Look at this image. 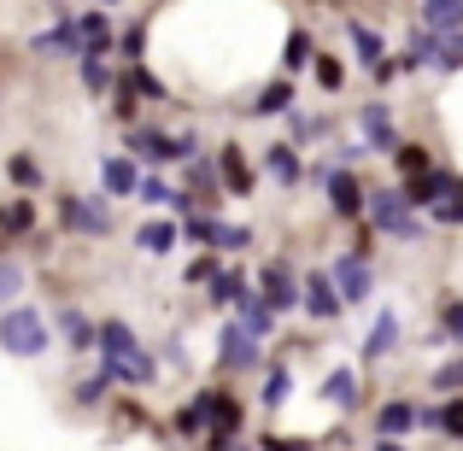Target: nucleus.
I'll return each mask as SVG.
<instances>
[{
    "label": "nucleus",
    "mask_w": 463,
    "mask_h": 451,
    "mask_svg": "<svg viewBox=\"0 0 463 451\" xmlns=\"http://www.w3.org/2000/svg\"><path fill=\"white\" fill-rule=\"evenodd\" d=\"M429 211H434V223H463V182L458 176H452V188H446Z\"/></svg>",
    "instance_id": "nucleus-31"
},
{
    "label": "nucleus",
    "mask_w": 463,
    "mask_h": 451,
    "mask_svg": "<svg viewBox=\"0 0 463 451\" xmlns=\"http://www.w3.org/2000/svg\"><path fill=\"white\" fill-rule=\"evenodd\" d=\"M212 434H217V440L241 434V405H235V399H223V393H217V405H212Z\"/></svg>",
    "instance_id": "nucleus-30"
},
{
    "label": "nucleus",
    "mask_w": 463,
    "mask_h": 451,
    "mask_svg": "<svg viewBox=\"0 0 463 451\" xmlns=\"http://www.w3.org/2000/svg\"><path fill=\"white\" fill-rule=\"evenodd\" d=\"M434 65H440V70H458V65H463V30L434 42Z\"/></svg>",
    "instance_id": "nucleus-36"
},
{
    "label": "nucleus",
    "mask_w": 463,
    "mask_h": 451,
    "mask_svg": "<svg viewBox=\"0 0 463 451\" xmlns=\"http://www.w3.org/2000/svg\"><path fill=\"white\" fill-rule=\"evenodd\" d=\"M18 287H24V270H18V264H0V305L18 294Z\"/></svg>",
    "instance_id": "nucleus-45"
},
{
    "label": "nucleus",
    "mask_w": 463,
    "mask_h": 451,
    "mask_svg": "<svg viewBox=\"0 0 463 451\" xmlns=\"http://www.w3.org/2000/svg\"><path fill=\"white\" fill-rule=\"evenodd\" d=\"M59 328H65V346H77V352L94 346V334H100V328H94L82 311H65V316H59Z\"/></svg>",
    "instance_id": "nucleus-29"
},
{
    "label": "nucleus",
    "mask_w": 463,
    "mask_h": 451,
    "mask_svg": "<svg viewBox=\"0 0 463 451\" xmlns=\"http://www.w3.org/2000/svg\"><path fill=\"white\" fill-rule=\"evenodd\" d=\"M422 23H429L434 35H458L463 30V0H429V6H422Z\"/></svg>",
    "instance_id": "nucleus-18"
},
{
    "label": "nucleus",
    "mask_w": 463,
    "mask_h": 451,
    "mask_svg": "<svg viewBox=\"0 0 463 451\" xmlns=\"http://www.w3.org/2000/svg\"><path fill=\"white\" fill-rule=\"evenodd\" d=\"M393 158H399L405 176H422V170H429V153H422V147H393Z\"/></svg>",
    "instance_id": "nucleus-41"
},
{
    "label": "nucleus",
    "mask_w": 463,
    "mask_h": 451,
    "mask_svg": "<svg viewBox=\"0 0 463 451\" xmlns=\"http://www.w3.org/2000/svg\"><path fill=\"white\" fill-rule=\"evenodd\" d=\"M217 176H223L229 193H252V170H247V158H241V147H223V153H217Z\"/></svg>",
    "instance_id": "nucleus-17"
},
{
    "label": "nucleus",
    "mask_w": 463,
    "mask_h": 451,
    "mask_svg": "<svg viewBox=\"0 0 463 451\" xmlns=\"http://www.w3.org/2000/svg\"><path fill=\"white\" fill-rule=\"evenodd\" d=\"M247 294H252V287H247V276H241V270H217L212 276V299L217 305H241Z\"/></svg>",
    "instance_id": "nucleus-25"
},
{
    "label": "nucleus",
    "mask_w": 463,
    "mask_h": 451,
    "mask_svg": "<svg viewBox=\"0 0 463 451\" xmlns=\"http://www.w3.org/2000/svg\"><path fill=\"white\" fill-rule=\"evenodd\" d=\"M129 147H136V158H147V164H165V158H176V136H165V129H136Z\"/></svg>",
    "instance_id": "nucleus-14"
},
{
    "label": "nucleus",
    "mask_w": 463,
    "mask_h": 451,
    "mask_svg": "<svg viewBox=\"0 0 463 451\" xmlns=\"http://www.w3.org/2000/svg\"><path fill=\"white\" fill-rule=\"evenodd\" d=\"M323 399H328V405H340V410H352V405H358V375H352V370H335L323 381Z\"/></svg>",
    "instance_id": "nucleus-23"
},
{
    "label": "nucleus",
    "mask_w": 463,
    "mask_h": 451,
    "mask_svg": "<svg viewBox=\"0 0 463 451\" xmlns=\"http://www.w3.org/2000/svg\"><path fill=\"white\" fill-rule=\"evenodd\" d=\"M247 240H252L247 223H241V229H235V223H212V247H217V252H241Z\"/></svg>",
    "instance_id": "nucleus-33"
},
{
    "label": "nucleus",
    "mask_w": 463,
    "mask_h": 451,
    "mask_svg": "<svg viewBox=\"0 0 463 451\" xmlns=\"http://www.w3.org/2000/svg\"><path fill=\"white\" fill-rule=\"evenodd\" d=\"M136 247H141V252H153V258H158V252H170V247H176V223H141Z\"/></svg>",
    "instance_id": "nucleus-28"
},
{
    "label": "nucleus",
    "mask_w": 463,
    "mask_h": 451,
    "mask_svg": "<svg viewBox=\"0 0 463 451\" xmlns=\"http://www.w3.org/2000/svg\"><path fill=\"white\" fill-rule=\"evenodd\" d=\"M288 106H294V82L282 77V82H270V89L252 100V112H259V117H276V112H288Z\"/></svg>",
    "instance_id": "nucleus-26"
},
{
    "label": "nucleus",
    "mask_w": 463,
    "mask_h": 451,
    "mask_svg": "<svg viewBox=\"0 0 463 451\" xmlns=\"http://www.w3.org/2000/svg\"><path fill=\"white\" fill-rule=\"evenodd\" d=\"M100 358H106V370H112V381H124V387H153V358H147V346L136 340V328L129 323H100Z\"/></svg>",
    "instance_id": "nucleus-1"
},
{
    "label": "nucleus",
    "mask_w": 463,
    "mask_h": 451,
    "mask_svg": "<svg viewBox=\"0 0 463 451\" xmlns=\"http://www.w3.org/2000/svg\"><path fill=\"white\" fill-rule=\"evenodd\" d=\"M317 82H323V89H328V94H335V89H340V82H346V70H340V65H335V59H317Z\"/></svg>",
    "instance_id": "nucleus-44"
},
{
    "label": "nucleus",
    "mask_w": 463,
    "mask_h": 451,
    "mask_svg": "<svg viewBox=\"0 0 463 451\" xmlns=\"http://www.w3.org/2000/svg\"><path fill=\"white\" fill-rule=\"evenodd\" d=\"M264 451H311L306 440H264Z\"/></svg>",
    "instance_id": "nucleus-49"
},
{
    "label": "nucleus",
    "mask_w": 463,
    "mask_h": 451,
    "mask_svg": "<svg viewBox=\"0 0 463 451\" xmlns=\"http://www.w3.org/2000/svg\"><path fill=\"white\" fill-rule=\"evenodd\" d=\"M440 340H458V346H463V299L440 305Z\"/></svg>",
    "instance_id": "nucleus-37"
},
{
    "label": "nucleus",
    "mask_w": 463,
    "mask_h": 451,
    "mask_svg": "<svg viewBox=\"0 0 463 451\" xmlns=\"http://www.w3.org/2000/svg\"><path fill=\"white\" fill-rule=\"evenodd\" d=\"M440 434H452V440H463V399H452V405L440 410V422H434Z\"/></svg>",
    "instance_id": "nucleus-42"
},
{
    "label": "nucleus",
    "mask_w": 463,
    "mask_h": 451,
    "mask_svg": "<svg viewBox=\"0 0 463 451\" xmlns=\"http://www.w3.org/2000/svg\"><path fill=\"white\" fill-rule=\"evenodd\" d=\"M100 182H106V193H136V164H129V158H106L100 164Z\"/></svg>",
    "instance_id": "nucleus-24"
},
{
    "label": "nucleus",
    "mask_w": 463,
    "mask_h": 451,
    "mask_svg": "<svg viewBox=\"0 0 463 451\" xmlns=\"http://www.w3.org/2000/svg\"><path fill=\"white\" fill-rule=\"evenodd\" d=\"M311 59H317L311 35H306V30H294V35H288V53H282V65H288V70H299V65H311Z\"/></svg>",
    "instance_id": "nucleus-35"
},
{
    "label": "nucleus",
    "mask_w": 463,
    "mask_h": 451,
    "mask_svg": "<svg viewBox=\"0 0 463 451\" xmlns=\"http://www.w3.org/2000/svg\"><path fill=\"white\" fill-rule=\"evenodd\" d=\"M212 276H217L212 258H194V264H188V282H212Z\"/></svg>",
    "instance_id": "nucleus-48"
},
{
    "label": "nucleus",
    "mask_w": 463,
    "mask_h": 451,
    "mask_svg": "<svg viewBox=\"0 0 463 451\" xmlns=\"http://www.w3.org/2000/svg\"><path fill=\"white\" fill-rule=\"evenodd\" d=\"M434 387H440V393H452V387H463V358H458V363H446V370L434 375Z\"/></svg>",
    "instance_id": "nucleus-47"
},
{
    "label": "nucleus",
    "mask_w": 463,
    "mask_h": 451,
    "mask_svg": "<svg viewBox=\"0 0 463 451\" xmlns=\"http://www.w3.org/2000/svg\"><path fill=\"white\" fill-rule=\"evenodd\" d=\"M217 451H247V446H241V440H235V434H229V440H217Z\"/></svg>",
    "instance_id": "nucleus-50"
},
{
    "label": "nucleus",
    "mask_w": 463,
    "mask_h": 451,
    "mask_svg": "<svg viewBox=\"0 0 463 451\" xmlns=\"http://www.w3.org/2000/svg\"><path fill=\"white\" fill-rule=\"evenodd\" d=\"M364 200H370V193L358 188V176H352V170H328V205H335L340 217H358Z\"/></svg>",
    "instance_id": "nucleus-8"
},
{
    "label": "nucleus",
    "mask_w": 463,
    "mask_h": 451,
    "mask_svg": "<svg viewBox=\"0 0 463 451\" xmlns=\"http://www.w3.org/2000/svg\"><path fill=\"white\" fill-rule=\"evenodd\" d=\"M264 164H270V176L282 182V188H294V182H299V153L288 147V141H282V147H270V158H264Z\"/></svg>",
    "instance_id": "nucleus-27"
},
{
    "label": "nucleus",
    "mask_w": 463,
    "mask_h": 451,
    "mask_svg": "<svg viewBox=\"0 0 463 451\" xmlns=\"http://www.w3.org/2000/svg\"><path fill=\"white\" fill-rule=\"evenodd\" d=\"M299 287H306L299 305H306L311 316H323V323H328V316H340V294H335V282H328V276H306Z\"/></svg>",
    "instance_id": "nucleus-11"
},
{
    "label": "nucleus",
    "mask_w": 463,
    "mask_h": 451,
    "mask_svg": "<svg viewBox=\"0 0 463 451\" xmlns=\"http://www.w3.org/2000/svg\"><path fill=\"white\" fill-rule=\"evenodd\" d=\"M288 387H294V381H288V370H270V381H264V405H282V399H288Z\"/></svg>",
    "instance_id": "nucleus-43"
},
{
    "label": "nucleus",
    "mask_w": 463,
    "mask_h": 451,
    "mask_svg": "<svg viewBox=\"0 0 463 451\" xmlns=\"http://www.w3.org/2000/svg\"><path fill=\"white\" fill-rule=\"evenodd\" d=\"M358 129H364V147H375V153H393V147H399V141H393V117H387V106H364Z\"/></svg>",
    "instance_id": "nucleus-12"
},
{
    "label": "nucleus",
    "mask_w": 463,
    "mask_h": 451,
    "mask_svg": "<svg viewBox=\"0 0 463 451\" xmlns=\"http://www.w3.org/2000/svg\"><path fill=\"white\" fill-rule=\"evenodd\" d=\"M375 451H405V446H399V440H382V446H375Z\"/></svg>",
    "instance_id": "nucleus-51"
},
{
    "label": "nucleus",
    "mask_w": 463,
    "mask_h": 451,
    "mask_svg": "<svg viewBox=\"0 0 463 451\" xmlns=\"http://www.w3.org/2000/svg\"><path fill=\"white\" fill-rule=\"evenodd\" d=\"M30 223H35L30 200H12V205H0V229H6V235H24Z\"/></svg>",
    "instance_id": "nucleus-34"
},
{
    "label": "nucleus",
    "mask_w": 463,
    "mask_h": 451,
    "mask_svg": "<svg viewBox=\"0 0 463 451\" xmlns=\"http://www.w3.org/2000/svg\"><path fill=\"white\" fill-rule=\"evenodd\" d=\"M141 47H147V23H129V30L118 35V53H124L129 65H136V59H141Z\"/></svg>",
    "instance_id": "nucleus-39"
},
{
    "label": "nucleus",
    "mask_w": 463,
    "mask_h": 451,
    "mask_svg": "<svg viewBox=\"0 0 463 451\" xmlns=\"http://www.w3.org/2000/svg\"><path fill=\"white\" fill-rule=\"evenodd\" d=\"M136 193H141L147 205H176V188H165L158 176H141V182H136Z\"/></svg>",
    "instance_id": "nucleus-38"
},
{
    "label": "nucleus",
    "mask_w": 463,
    "mask_h": 451,
    "mask_svg": "<svg viewBox=\"0 0 463 451\" xmlns=\"http://www.w3.org/2000/svg\"><path fill=\"white\" fill-rule=\"evenodd\" d=\"M212 405H217L212 387H205V393H194L188 405L176 410V434H188V440H194V434H205V428H212Z\"/></svg>",
    "instance_id": "nucleus-13"
},
{
    "label": "nucleus",
    "mask_w": 463,
    "mask_h": 451,
    "mask_svg": "<svg viewBox=\"0 0 463 451\" xmlns=\"http://www.w3.org/2000/svg\"><path fill=\"white\" fill-rule=\"evenodd\" d=\"M217 358H223L229 370H252V363H259V340H252L241 323H229L223 340H217Z\"/></svg>",
    "instance_id": "nucleus-7"
},
{
    "label": "nucleus",
    "mask_w": 463,
    "mask_h": 451,
    "mask_svg": "<svg viewBox=\"0 0 463 451\" xmlns=\"http://www.w3.org/2000/svg\"><path fill=\"white\" fill-rule=\"evenodd\" d=\"M375 428H382V440H405V434L417 428V405H405V399H393V405H382V417H375Z\"/></svg>",
    "instance_id": "nucleus-15"
},
{
    "label": "nucleus",
    "mask_w": 463,
    "mask_h": 451,
    "mask_svg": "<svg viewBox=\"0 0 463 451\" xmlns=\"http://www.w3.org/2000/svg\"><path fill=\"white\" fill-rule=\"evenodd\" d=\"M264 305H270V311H294L299 305V282H294L288 264H270V270H264Z\"/></svg>",
    "instance_id": "nucleus-9"
},
{
    "label": "nucleus",
    "mask_w": 463,
    "mask_h": 451,
    "mask_svg": "<svg viewBox=\"0 0 463 451\" xmlns=\"http://www.w3.org/2000/svg\"><path fill=\"white\" fill-rule=\"evenodd\" d=\"M82 89H89V94H106V89H112V70H106L100 53H82Z\"/></svg>",
    "instance_id": "nucleus-32"
},
{
    "label": "nucleus",
    "mask_w": 463,
    "mask_h": 451,
    "mask_svg": "<svg viewBox=\"0 0 463 451\" xmlns=\"http://www.w3.org/2000/svg\"><path fill=\"white\" fill-rule=\"evenodd\" d=\"M59 217H65V229H77V235H106V229H112V211L77 200V193H59Z\"/></svg>",
    "instance_id": "nucleus-6"
},
{
    "label": "nucleus",
    "mask_w": 463,
    "mask_h": 451,
    "mask_svg": "<svg viewBox=\"0 0 463 451\" xmlns=\"http://www.w3.org/2000/svg\"><path fill=\"white\" fill-rule=\"evenodd\" d=\"M364 211L375 217V229H382V235H393V240H422V223H417V211H411V200H405L399 188L370 193V200H364Z\"/></svg>",
    "instance_id": "nucleus-2"
},
{
    "label": "nucleus",
    "mask_w": 463,
    "mask_h": 451,
    "mask_svg": "<svg viewBox=\"0 0 463 451\" xmlns=\"http://www.w3.org/2000/svg\"><path fill=\"white\" fill-rule=\"evenodd\" d=\"M270 323H276V311H270V305H264L259 294H247V299H241V328H247L252 340H264V334H270Z\"/></svg>",
    "instance_id": "nucleus-21"
},
{
    "label": "nucleus",
    "mask_w": 463,
    "mask_h": 451,
    "mask_svg": "<svg viewBox=\"0 0 463 451\" xmlns=\"http://www.w3.org/2000/svg\"><path fill=\"white\" fill-rule=\"evenodd\" d=\"M12 182H24V188H35V182H42V170H35V158H12Z\"/></svg>",
    "instance_id": "nucleus-46"
},
{
    "label": "nucleus",
    "mask_w": 463,
    "mask_h": 451,
    "mask_svg": "<svg viewBox=\"0 0 463 451\" xmlns=\"http://www.w3.org/2000/svg\"><path fill=\"white\" fill-rule=\"evenodd\" d=\"M0 346L12 352V358H42L47 352V323H42V311H6L0 316Z\"/></svg>",
    "instance_id": "nucleus-3"
},
{
    "label": "nucleus",
    "mask_w": 463,
    "mask_h": 451,
    "mask_svg": "<svg viewBox=\"0 0 463 451\" xmlns=\"http://www.w3.org/2000/svg\"><path fill=\"white\" fill-rule=\"evenodd\" d=\"M100 6H118V0H100Z\"/></svg>",
    "instance_id": "nucleus-52"
},
{
    "label": "nucleus",
    "mask_w": 463,
    "mask_h": 451,
    "mask_svg": "<svg viewBox=\"0 0 463 451\" xmlns=\"http://www.w3.org/2000/svg\"><path fill=\"white\" fill-rule=\"evenodd\" d=\"M77 30H82V53H112V47H118V35H112V18H106V6L100 12H82V18H77Z\"/></svg>",
    "instance_id": "nucleus-10"
},
{
    "label": "nucleus",
    "mask_w": 463,
    "mask_h": 451,
    "mask_svg": "<svg viewBox=\"0 0 463 451\" xmlns=\"http://www.w3.org/2000/svg\"><path fill=\"white\" fill-rule=\"evenodd\" d=\"M393 346H399V316L382 311V316H375V328H370V340H364V358H387Z\"/></svg>",
    "instance_id": "nucleus-19"
},
{
    "label": "nucleus",
    "mask_w": 463,
    "mask_h": 451,
    "mask_svg": "<svg viewBox=\"0 0 463 451\" xmlns=\"http://www.w3.org/2000/svg\"><path fill=\"white\" fill-rule=\"evenodd\" d=\"M106 387H112V370L100 363V375H89V381L77 387V399H82V405H94V399H106Z\"/></svg>",
    "instance_id": "nucleus-40"
},
{
    "label": "nucleus",
    "mask_w": 463,
    "mask_h": 451,
    "mask_svg": "<svg viewBox=\"0 0 463 451\" xmlns=\"http://www.w3.org/2000/svg\"><path fill=\"white\" fill-rule=\"evenodd\" d=\"M30 47H35V53H47V59H82V30H77V18H71V12H59V23H53V30H42Z\"/></svg>",
    "instance_id": "nucleus-5"
},
{
    "label": "nucleus",
    "mask_w": 463,
    "mask_h": 451,
    "mask_svg": "<svg viewBox=\"0 0 463 451\" xmlns=\"http://www.w3.org/2000/svg\"><path fill=\"white\" fill-rule=\"evenodd\" d=\"M346 35H352V47H358V59H364V65H370V70H382V35H375L370 23H358V18L346 23Z\"/></svg>",
    "instance_id": "nucleus-22"
},
{
    "label": "nucleus",
    "mask_w": 463,
    "mask_h": 451,
    "mask_svg": "<svg viewBox=\"0 0 463 451\" xmlns=\"http://www.w3.org/2000/svg\"><path fill=\"white\" fill-rule=\"evenodd\" d=\"M446 188H452V176H446V170H422V176H411L405 200H411V205H434Z\"/></svg>",
    "instance_id": "nucleus-20"
},
{
    "label": "nucleus",
    "mask_w": 463,
    "mask_h": 451,
    "mask_svg": "<svg viewBox=\"0 0 463 451\" xmlns=\"http://www.w3.org/2000/svg\"><path fill=\"white\" fill-rule=\"evenodd\" d=\"M118 94H124V100H165V82H158L153 70H141V59H136V65L124 70V82H118Z\"/></svg>",
    "instance_id": "nucleus-16"
},
{
    "label": "nucleus",
    "mask_w": 463,
    "mask_h": 451,
    "mask_svg": "<svg viewBox=\"0 0 463 451\" xmlns=\"http://www.w3.org/2000/svg\"><path fill=\"white\" fill-rule=\"evenodd\" d=\"M328 282H335L340 305H358V299H370V264H364V252H346V258H335Z\"/></svg>",
    "instance_id": "nucleus-4"
}]
</instances>
